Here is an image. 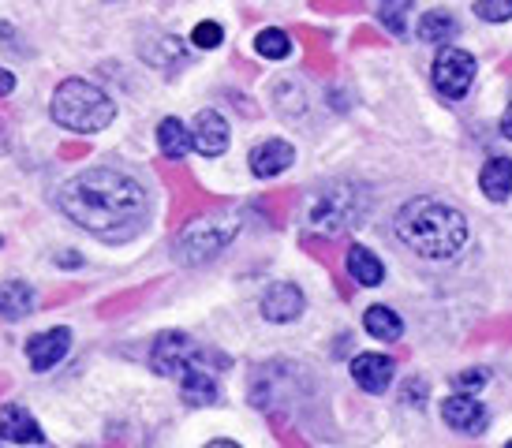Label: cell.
Here are the masks:
<instances>
[{
  "instance_id": "4",
  "label": "cell",
  "mask_w": 512,
  "mask_h": 448,
  "mask_svg": "<svg viewBox=\"0 0 512 448\" xmlns=\"http://www.w3.org/2000/svg\"><path fill=\"white\" fill-rule=\"evenodd\" d=\"M367 210H370V198L359 183L333 180L314 191L311 206H307V228L322 232V236H337V232L359 228Z\"/></svg>"
},
{
  "instance_id": "2",
  "label": "cell",
  "mask_w": 512,
  "mask_h": 448,
  "mask_svg": "<svg viewBox=\"0 0 512 448\" xmlns=\"http://www.w3.org/2000/svg\"><path fill=\"white\" fill-rule=\"evenodd\" d=\"M397 236L408 251L430 262H449L468 247V221L438 198H412L397 213Z\"/></svg>"
},
{
  "instance_id": "15",
  "label": "cell",
  "mask_w": 512,
  "mask_h": 448,
  "mask_svg": "<svg viewBox=\"0 0 512 448\" xmlns=\"http://www.w3.org/2000/svg\"><path fill=\"white\" fill-rule=\"evenodd\" d=\"M180 396H184L187 407H210L221 400V385L210 374V366H187L180 374Z\"/></svg>"
},
{
  "instance_id": "14",
  "label": "cell",
  "mask_w": 512,
  "mask_h": 448,
  "mask_svg": "<svg viewBox=\"0 0 512 448\" xmlns=\"http://www.w3.org/2000/svg\"><path fill=\"white\" fill-rule=\"evenodd\" d=\"M292 161H296V150H292L285 139L258 142L255 150H251V157H247V165H251V176H258V180H273V176H281V172H285Z\"/></svg>"
},
{
  "instance_id": "28",
  "label": "cell",
  "mask_w": 512,
  "mask_h": 448,
  "mask_svg": "<svg viewBox=\"0 0 512 448\" xmlns=\"http://www.w3.org/2000/svg\"><path fill=\"white\" fill-rule=\"evenodd\" d=\"M15 90V75L8 68H0V98H8Z\"/></svg>"
},
{
  "instance_id": "19",
  "label": "cell",
  "mask_w": 512,
  "mask_h": 448,
  "mask_svg": "<svg viewBox=\"0 0 512 448\" xmlns=\"http://www.w3.org/2000/svg\"><path fill=\"white\" fill-rule=\"evenodd\" d=\"M143 60L150 64V68H180L187 60V45L180 42V38H172V34H161V38H154V42L143 45Z\"/></svg>"
},
{
  "instance_id": "21",
  "label": "cell",
  "mask_w": 512,
  "mask_h": 448,
  "mask_svg": "<svg viewBox=\"0 0 512 448\" xmlns=\"http://www.w3.org/2000/svg\"><path fill=\"white\" fill-rule=\"evenodd\" d=\"M460 34V27H456V15L445 12V8H434V12H427L423 19H419V38L427 45H449Z\"/></svg>"
},
{
  "instance_id": "5",
  "label": "cell",
  "mask_w": 512,
  "mask_h": 448,
  "mask_svg": "<svg viewBox=\"0 0 512 448\" xmlns=\"http://www.w3.org/2000/svg\"><path fill=\"white\" fill-rule=\"evenodd\" d=\"M240 236V217L236 213H210L199 221L184 224L176 239H172V254L184 262V266H206L214 262L217 254L225 251L232 239Z\"/></svg>"
},
{
  "instance_id": "26",
  "label": "cell",
  "mask_w": 512,
  "mask_h": 448,
  "mask_svg": "<svg viewBox=\"0 0 512 448\" xmlns=\"http://www.w3.org/2000/svg\"><path fill=\"white\" fill-rule=\"evenodd\" d=\"M225 42V30H221V23H199V27L191 30V45H199V49H217V45Z\"/></svg>"
},
{
  "instance_id": "29",
  "label": "cell",
  "mask_w": 512,
  "mask_h": 448,
  "mask_svg": "<svg viewBox=\"0 0 512 448\" xmlns=\"http://www.w3.org/2000/svg\"><path fill=\"white\" fill-rule=\"evenodd\" d=\"M501 135L512 142V101H509V109L501 112Z\"/></svg>"
},
{
  "instance_id": "18",
  "label": "cell",
  "mask_w": 512,
  "mask_h": 448,
  "mask_svg": "<svg viewBox=\"0 0 512 448\" xmlns=\"http://www.w3.org/2000/svg\"><path fill=\"white\" fill-rule=\"evenodd\" d=\"M479 187L490 202H505L512 195V157H490L479 172Z\"/></svg>"
},
{
  "instance_id": "7",
  "label": "cell",
  "mask_w": 512,
  "mask_h": 448,
  "mask_svg": "<svg viewBox=\"0 0 512 448\" xmlns=\"http://www.w3.org/2000/svg\"><path fill=\"white\" fill-rule=\"evenodd\" d=\"M479 75V64L468 49H456V45H441V53L434 56V68H430V83L445 101L468 98L471 83Z\"/></svg>"
},
{
  "instance_id": "16",
  "label": "cell",
  "mask_w": 512,
  "mask_h": 448,
  "mask_svg": "<svg viewBox=\"0 0 512 448\" xmlns=\"http://www.w3.org/2000/svg\"><path fill=\"white\" fill-rule=\"evenodd\" d=\"M38 303V292L30 288L27 280H8L0 284V318L4 322H23Z\"/></svg>"
},
{
  "instance_id": "24",
  "label": "cell",
  "mask_w": 512,
  "mask_h": 448,
  "mask_svg": "<svg viewBox=\"0 0 512 448\" xmlns=\"http://www.w3.org/2000/svg\"><path fill=\"white\" fill-rule=\"evenodd\" d=\"M408 12H412V0H382V4H378V23H382L389 34L404 38V34H408Z\"/></svg>"
},
{
  "instance_id": "22",
  "label": "cell",
  "mask_w": 512,
  "mask_h": 448,
  "mask_svg": "<svg viewBox=\"0 0 512 448\" xmlns=\"http://www.w3.org/2000/svg\"><path fill=\"white\" fill-rule=\"evenodd\" d=\"M363 329H367L374 340H400L404 336V322H400L397 310L389 307H367V314H363Z\"/></svg>"
},
{
  "instance_id": "23",
  "label": "cell",
  "mask_w": 512,
  "mask_h": 448,
  "mask_svg": "<svg viewBox=\"0 0 512 448\" xmlns=\"http://www.w3.org/2000/svg\"><path fill=\"white\" fill-rule=\"evenodd\" d=\"M255 53L262 56V60H285L288 53H292V38H288L285 30L277 27H266L255 34Z\"/></svg>"
},
{
  "instance_id": "10",
  "label": "cell",
  "mask_w": 512,
  "mask_h": 448,
  "mask_svg": "<svg viewBox=\"0 0 512 448\" xmlns=\"http://www.w3.org/2000/svg\"><path fill=\"white\" fill-rule=\"evenodd\" d=\"M397 378V363L393 355H382V351H363L352 359V381L359 389L370 392V396H382L389 385Z\"/></svg>"
},
{
  "instance_id": "13",
  "label": "cell",
  "mask_w": 512,
  "mask_h": 448,
  "mask_svg": "<svg viewBox=\"0 0 512 448\" xmlns=\"http://www.w3.org/2000/svg\"><path fill=\"white\" fill-rule=\"evenodd\" d=\"M0 437L12 445H42L45 434L23 404H0Z\"/></svg>"
},
{
  "instance_id": "30",
  "label": "cell",
  "mask_w": 512,
  "mask_h": 448,
  "mask_svg": "<svg viewBox=\"0 0 512 448\" xmlns=\"http://www.w3.org/2000/svg\"><path fill=\"white\" fill-rule=\"evenodd\" d=\"M509 445H512V441H509Z\"/></svg>"
},
{
  "instance_id": "27",
  "label": "cell",
  "mask_w": 512,
  "mask_h": 448,
  "mask_svg": "<svg viewBox=\"0 0 512 448\" xmlns=\"http://www.w3.org/2000/svg\"><path fill=\"white\" fill-rule=\"evenodd\" d=\"M486 381H490V370H483V366H471V370H464V374H453V385L456 389H483Z\"/></svg>"
},
{
  "instance_id": "6",
  "label": "cell",
  "mask_w": 512,
  "mask_h": 448,
  "mask_svg": "<svg viewBox=\"0 0 512 448\" xmlns=\"http://www.w3.org/2000/svg\"><path fill=\"white\" fill-rule=\"evenodd\" d=\"M199 363L228 370V366H232V359H228L225 351L202 348V344H195L187 333H176V329H169V333H157L154 344H150V370H154V374H161V378H180L187 366H199Z\"/></svg>"
},
{
  "instance_id": "12",
  "label": "cell",
  "mask_w": 512,
  "mask_h": 448,
  "mask_svg": "<svg viewBox=\"0 0 512 448\" xmlns=\"http://www.w3.org/2000/svg\"><path fill=\"white\" fill-rule=\"evenodd\" d=\"M232 142V127L217 109H202L195 116V127H191V146L199 150L202 157H221Z\"/></svg>"
},
{
  "instance_id": "25",
  "label": "cell",
  "mask_w": 512,
  "mask_h": 448,
  "mask_svg": "<svg viewBox=\"0 0 512 448\" xmlns=\"http://www.w3.org/2000/svg\"><path fill=\"white\" fill-rule=\"evenodd\" d=\"M475 15H479L483 23H509L512 0H475Z\"/></svg>"
},
{
  "instance_id": "8",
  "label": "cell",
  "mask_w": 512,
  "mask_h": 448,
  "mask_svg": "<svg viewBox=\"0 0 512 448\" xmlns=\"http://www.w3.org/2000/svg\"><path fill=\"white\" fill-rule=\"evenodd\" d=\"M441 422L456 430V434H468V437H479L490 426V415H486V407L468 396V392H453V396H445L441 400Z\"/></svg>"
},
{
  "instance_id": "20",
  "label": "cell",
  "mask_w": 512,
  "mask_h": 448,
  "mask_svg": "<svg viewBox=\"0 0 512 448\" xmlns=\"http://www.w3.org/2000/svg\"><path fill=\"white\" fill-rule=\"evenodd\" d=\"M157 150L169 157V161H180V157H187V150H195V146H191V131L184 127V120L165 116V120L157 124Z\"/></svg>"
},
{
  "instance_id": "17",
  "label": "cell",
  "mask_w": 512,
  "mask_h": 448,
  "mask_svg": "<svg viewBox=\"0 0 512 448\" xmlns=\"http://www.w3.org/2000/svg\"><path fill=\"white\" fill-rule=\"evenodd\" d=\"M344 269H348V277L356 280V284H363V288H378L385 280V266L382 258L374 251H367V247H348V254H344Z\"/></svg>"
},
{
  "instance_id": "3",
  "label": "cell",
  "mask_w": 512,
  "mask_h": 448,
  "mask_svg": "<svg viewBox=\"0 0 512 448\" xmlns=\"http://www.w3.org/2000/svg\"><path fill=\"white\" fill-rule=\"evenodd\" d=\"M49 112H53V120H57L64 131L98 135V131H105V127L113 124L116 105L101 86L86 83V79H64V83L53 90Z\"/></svg>"
},
{
  "instance_id": "1",
  "label": "cell",
  "mask_w": 512,
  "mask_h": 448,
  "mask_svg": "<svg viewBox=\"0 0 512 448\" xmlns=\"http://www.w3.org/2000/svg\"><path fill=\"white\" fill-rule=\"evenodd\" d=\"M57 206L72 224L83 232L105 239V243H124L131 239L150 217V195L135 176L120 168H83L60 187Z\"/></svg>"
},
{
  "instance_id": "11",
  "label": "cell",
  "mask_w": 512,
  "mask_h": 448,
  "mask_svg": "<svg viewBox=\"0 0 512 448\" xmlns=\"http://www.w3.org/2000/svg\"><path fill=\"white\" fill-rule=\"evenodd\" d=\"M68 351H72V329L57 325V329H45V333L30 336L27 340V363L34 366L38 374H45V370H53Z\"/></svg>"
},
{
  "instance_id": "9",
  "label": "cell",
  "mask_w": 512,
  "mask_h": 448,
  "mask_svg": "<svg viewBox=\"0 0 512 448\" xmlns=\"http://www.w3.org/2000/svg\"><path fill=\"white\" fill-rule=\"evenodd\" d=\"M262 318L273 325H288L296 322L299 314H303V307H307V295H303V288L299 284H288V280H277V284H270L266 292H262Z\"/></svg>"
}]
</instances>
